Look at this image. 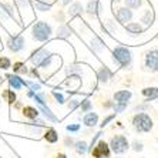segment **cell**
<instances>
[{
  "mask_svg": "<svg viewBox=\"0 0 158 158\" xmlns=\"http://www.w3.org/2000/svg\"><path fill=\"white\" fill-rule=\"evenodd\" d=\"M66 130L69 132H78L81 130V124H77V123H74V124H69V125H66Z\"/></svg>",
  "mask_w": 158,
  "mask_h": 158,
  "instance_id": "obj_40",
  "label": "cell"
},
{
  "mask_svg": "<svg viewBox=\"0 0 158 158\" xmlns=\"http://www.w3.org/2000/svg\"><path fill=\"white\" fill-rule=\"evenodd\" d=\"M84 11L88 16H91V17H98V16L103 15L104 6L100 0H90L87 3V6L84 7Z\"/></svg>",
  "mask_w": 158,
  "mask_h": 158,
  "instance_id": "obj_12",
  "label": "cell"
},
{
  "mask_svg": "<svg viewBox=\"0 0 158 158\" xmlns=\"http://www.w3.org/2000/svg\"><path fill=\"white\" fill-rule=\"evenodd\" d=\"M124 2V6L125 7L131 9V10H138V9L143 6V0H123Z\"/></svg>",
  "mask_w": 158,
  "mask_h": 158,
  "instance_id": "obj_32",
  "label": "cell"
},
{
  "mask_svg": "<svg viewBox=\"0 0 158 158\" xmlns=\"http://www.w3.org/2000/svg\"><path fill=\"white\" fill-rule=\"evenodd\" d=\"M74 150H76V152H77L78 155L87 154V152H88V144H87V141H84V140L76 141V144H74Z\"/></svg>",
  "mask_w": 158,
  "mask_h": 158,
  "instance_id": "obj_28",
  "label": "cell"
},
{
  "mask_svg": "<svg viewBox=\"0 0 158 158\" xmlns=\"http://www.w3.org/2000/svg\"><path fill=\"white\" fill-rule=\"evenodd\" d=\"M87 46H88V48H90V52L100 56V57H101L103 53L107 50V46H106V43H104V40L101 37L96 36V34H91V36H90V39H88V41H87Z\"/></svg>",
  "mask_w": 158,
  "mask_h": 158,
  "instance_id": "obj_9",
  "label": "cell"
},
{
  "mask_svg": "<svg viewBox=\"0 0 158 158\" xmlns=\"http://www.w3.org/2000/svg\"><path fill=\"white\" fill-rule=\"evenodd\" d=\"M130 147H132V150L135 151V152H141L144 150V144L141 141H134L132 144H130Z\"/></svg>",
  "mask_w": 158,
  "mask_h": 158,
  "instance_id": "obj_42",
  "label": "cell"
},
{
  "mask_svg": "<svg viewBox=\"0 0 158 158\" xmlns=\"http://www.w3.org/2000/svg\"><path fill=\"white\" fill-rule=\"evenodd\" d=\"M98 121H100V117L94 111H88V113L84 114V117H83V124H84L85 127H90V128L98 125Z\"/></svg>",
  "mask_w": 158,
  "mask_h": 158,
  "instance_id": "obj_21",
  "label": "cell"
},
{
  "mask_svg": "<svg viewBox=\"0 0 158 158\" xmlns=\"http://www.w3.org/2000/svg\"><path fill=\"white\" fill-rule=\"evenodd\" d=\"M66 74L67 76L76 74V76L81 77V80H83V78H93V77H90V74H93L91 69L87 67L85 64H80V63H70V64L66 67Z\"/></svg>",
  "mask_w": 158,
  "mask_h": 158,
  "instance_id": "obj_7",
  "label": "cell"
},
{
  "mask_svg": "<svg viewBox=\"0 0 158 158\" xmlns=\"http://www.w3.org/2000/svg\"><path fill=\"white\" fill-rule=\"evenodd\" d=\"M0 7L3 9L4 13H6L13 22H16V23L20 22V17H19V15H17L19 10L16 6H13V3H10V2H3V3L0 4Z\"/></svg>",
  "mask_w": 158,
  "mask_h": 158,
  "instance_id": "obj_16",
  "label": "cell"
},
{
  "mask_svg": "<svg viewBox=\"0 0 158 158\" xmlns=\"http://www.w3.org/2000/svg\"><path fill=\"white\" fill-rule=\"evenodd\" d=\"M74 144H76V141H74V138H73V137L67 135L66 138H64V147H67V148H71V147H74Z\"/></svg>",
  "mask_w": 158,
  "mask_h": 158,
  "instance_id": "obj_43",
  "label": "cell"
},
{
  "mask_svg": "<svg viewBox=\"0 0 158 158\" xmlns=\"http://www.w3.org/2000/svg\"><path fill=\"white\" fill-rule=\"evenodd\" d=\"M0 48H2V40H0Z\"/></svg>",
  "mask_w": 158,
  "mask_h": 158,
  "instance_id": "obj_49",
  "label": "cell"
},
{
  "mask_svg": "<svg viewBox=\"0 0 158 158\" xmlns=\"http://www.w3.org/2000/svg\"><path fill=\"white\" fill-rule=\"evenodd\" d=\"M57 54L50 52V48L47 47H39L36 48L29 57V61L33 64V67L39 69V70L47 71L50 67H53V60Z\"/></svg>",
  "mask_w": 158,
  "mask_h": 158,
  "instance_id": "obj_1",
  "label": "cell"
},
{
  "mask_svg": "<svg viewBox=\"0 0 158 158\" xmlns=\"http://www.w3.org/2000/svg\"><path fill=\"white\" fill-rule=\"evenodd\" d=\"M144 67L150 73H158V48H151L144 54Z\"/></svg>",
  "mask_w": 158,
  "mask_h": 158,
  "instance_id": "obj_8",
  "label": "cell"
},
{
  "mask_svg": "<svg viewBox=\"0 0 158 158\" xmlns=\"http://www.w3.org/2000/svg\"><path fill=\"white\" fill-rule=\"evenodd\" d=\"M6 46H7V48L11 53L19 54V53L26 50V39L22 34H13V36H9Z\"/></svg>",
  "mask_w": 158,
  "mask_h": 158,
  "instance_id": "obj_6",
  "label": "cell"
},
{
  "mask_svg": "<svg viewBox=\"0 0 158 158\" xmlns=\"http://www.w3.org/2000/svg\"><path fill=\"white\" fill-rule=\"evenodd\" d=\"M115 19H117V23L118 24H128L130 22H132L134 19V11L131 9L125 7V6H121V7L117 9V13H115Z\"/></svg>",
  "mask_w": 158,
  "mask_h": 158,
  "instance_id": "obj_11",
  "label": "cell"
},
{
  "mask_svg": "<svg viewBox=\"0 0 158 158\" xmlns=\"http://www.w3.org/2000/svg\"><path fill=\"white\" fill-rule=\"evenodd\" d=\"M59 2L61 3V6H70L73 3V0H59Z\"/></svg>",
  "mask_w": 158,
  "mask_h": 158,
  "instance_id": "obj_45",
  "label": "cell"
},
{
  "mask_svg": "<svg viewBox=\"0 0 158 158\" xmlns=\"http://www.w3.org/2000/svg\"><path fill=\"white\" fill-rule=\"evenodd\" d=\"M54 158H69L67 157L66 154H64V152H59V154H56V157Z\"/></svg>",
  "mask_w": 158,
  "mask_h": 158,
  "instance_id": "obj_47",
  "label": "cell"
},
{
  "mask_svg": "<svg viewBox=\"0 0 158 158\" xmlns=\"http://www.w3.org/2000/svg\"><path fill=\"white\" fill-rule=\"evenodd\" d=\"M154 20H155V15H154V11L151 10V9H147V10L144 11L143 17H141L143 26H144V27H150L151 24L154 23Z\"/></svg>",
  "mask_w": 158,
  "mask_h": 158,
  "instance_id": "obj_26",
  "label": "cell"
},
{
  "mask_svg": "<svg viewBox=\"0 0 158 158\" xmlns=\"http://www.w3.org/2000/svg\"><path fill=\"white\" fill-rule=\"evenodd\" d=\"M0 80H2V77H0Z\"/></svg>",
  "mask_w": 158,
  "mask_h": 158,
  "instance_id": "obj_50",
  "label": "cell"
},
{
  "mask_svg": "<svg viewBox=\"0 0 158 158\" xmlns=\"http://www.w3.org/2000/svg\"><path fill=\"white\" fill-rule=\"evenodd\" d=\"M111 57L114 60V63L117 64L120 69H130L132 66V52L130 47L125 46H115L111 50Z\"/></svg>",
  "mask_w": 158,
  "mask_h": 158,
  "instance_id": "obj_3",
  "label": "cell"
},
{
  "mask_svg": "<svg viewBox=\"0 0 158 158\" xmlns=\"http://www.w3.org/2000/svg\"><path fill=\"white\" fill-rule=\"evenodd\" d=\"M91 157L93 158H110L111 157V150L108 143L104 140H100L98 143L94 144V147L91 148Z\"/></svg>",
  "mask_w": 158,
  "mask_h": 158,
  "instance_id": "obj_10",
  "label": "cell"
},
{
  "mask_svg": "<svg viewBox=\"0 0 158 158\" xmlns=\"http://www.w3.org/2000/svg\"><path fill=\"white\" fill-rule=\"evenodd\" d=\"M124 29H125V33L128 34V36H131V37H138L145 31V27L138 22H130L128 24H125L124 26Z\"/></svg>",
  "mask_w": 158,
  "mask_h": 158,
  "instance_id": "obj_14",
  "label": "cell"
},
{
  "mask_svg": "<svg viewBox=\"0 0 158 158\" xmlns=\"http://www.w3.org/2000/svg\"><path fill=\"white\" fill-rule=\"evenodd\" d=\"M113 3H118V2H121V0H111Z\"/></svg>",
  "mask_w": 158,
  "mask_h": 158,
  "instance_id": "obj_48",
  "label": "cell"
},
{
  "mask_svg": "<svg viewBox=\"0 0 158 158\" xmlns=\"http://www.w3.org/2000/svg\"><path fill=\"white\" fill-rule=\"evenodd\" d=\"M31 6H33L34 10L41 11V13H46V11H50L54 6V3H50L47 0H31Z\"/></svg>",
  "mask_w": 158,
  "mask_h": 158,
  "instance_id": "obj_20",
  "label": "cell"
},
{
  "mask_svg": "<svg viewBox=\"0 0 158 158\" xmlns=\"http://www.w3.org/2000/svg\"><path fill=\"white\" fill-rule=\"evenodd\" d=\"M30 34L37 43H47L54 34V30L50 23L44 22V20H36L30 27Z\"/></svg>",
  "mask_w": 158,
  "mask_h": 158,
  "instance_id": "obj_2",
  "label": "cell"
},
{
  "mask_svg": "<svg viewBox=\"0 0 158 158\" xmlns=\"http://www.w3.org/2000/svg\"><path fill=\"white\" fill-rule=\"evenodd\" d=\"M108 145H110L111 152H114V154H117V155H121L130 150L128 138L125 135H123V134H115L114 137H111Z\"/></svg>",
  "mask_w": 158,
  "mask_h": 158,
  "instance_id": "obj_5",
  "label": "cell"
},
{
  "mask_svg": "<svg viewBox=\"0 0 158 158\" xmlns=\"http://www.w3.org/2000/svg\"><path fill=\"white\" fill-rule=\"evenodd\" d=\"M6 78H7V83H9V88L15 90V91H19L23 87H26V80L22 78L20 76H17V74H7Z\"/></svg>",
  "mask_w": 158,
  "mask_h": 158,
  "instance_id": "obj_13",
  "label": "cell"
},
{
  "mask_svg": "<svg viewBox=\"0 0 158 158\" xmlns=\"http://www.w3.org/2000/svg\"><path fill=\"white\" fill-rule=\"evenodd\" d=\"M33 100L37 103V106H47V94L43 93V91L34 93Z\"/></svg>",
  "mask_w": 158,
  "mask_h": 158,
  "instance_id": "obj_31",
  "label": "cell"
},
{
  "mask_svg": "<svg viewBox=\"0 0 158 158\" xmlns=\"http://www.w3.org/2000/svg\"><path fill=\"white\" fill-rule=\"evenodd\" d=\"M52 96L56 98V101H57V103L59 104H64L66 103V96H64V94H63V93H59V91H52Z\"/></svg>",
  "mask_w": 158,
  "mask_h": 158,
  "instance_id": "obj_38",
  "label": "cell"
},
{
  "mask_svg": "<svg viewBox=\"0 0 158 158\" xmlns=\"http://www.w3.org/2000/svg\"><path fill=\"white\" fill-rule=\"evenodd\" d=\"M141 94L147 101L158 98V87H145L141 90Z\"/></svg>",
  "mask_w": 158,
  "mask_h": 158,
  "instance_id": "obj_25",
  "label": "cell"
},
{
  "mask_svg": "<svg viewBox=\"0 0 158 158\" xmlns=\"http://www.w3.org/2000/svg\"><path fill=\"white\" fill-rule=\"evenodd\" d=\"M16 4H17V10L19 11H31L33 6H31V0H16Z\"/></svg>",
  "mask_w": 158,
  "mask_h": 158,
  "instance_id": "obj_30",
  "label": "cell"
},
{
  "mask_svg": "<svg viewBox=\"0 0 158 158\" xmlns=\"http://www.w3.org/2000/svg\"><path fill=\"white\" fill-rule=\"evenodd\" d=\"M96 77H97V81H98V83L107 84V83L113 78V71H111V69L108 66H100V69L96 73Z\"/></svg>",
  "mask_w": 158,
  "mask_h": 158,
  "instance_id": "obj_15",
  "label": "cell"
},
{
  "mask_svg": "<svg viewBox=\"0 0 158 158\" xmlns=\"http://www.w3.org/2000/svg\"><path fill=\"white\" fill-rule=\"evenodd\" d=\"M78 107H80V100H78V98H70V100H69V103H67V108H69V111H70V113L76 111Z\"/></svg>",
  "mask_w": 158,
  "mask_h": 158,
  "instance_id": "obj_37",
  "label": "cell"
},
{
  "mask_svg": "<svg viewBox=\"0 0 158 158\" xmlns=\"http://www.w3.org/2000/svg\"><path fill=\"white\" fill-rule=\"evenodd\" d=\"M43 138L46 140V143H48V144H56V143H59L60 137H59V132H57L56 128H53V127H47L43 132Z\"/></svg>",
  "mask_w": 158,
  "mask_h": 158,
  "instance_id": "obj_22",
  "label": "cell"
},
{
  "mask_svg": "<svg viewBox=\"0 0 158 158\" xmlns=\"http://www.w3.org/2000/svg\"><path fill=\"white\" fill-rule=\"evenodd\" d=\"M127 107H128V104H115L113 106V110H114V114H121V113H124L125 110H127Z\"/></svg>",
  "mask_w": 158,
  "mask_h": 158,
  "instance_id": "obj_39",
  "label": "cell"
},
{
  "mask_svg": "<svg viewBox=\"0 0 158 158\" xmlns=\"http://www.w3.org/2000/svg\"><path fill=\"white\" fill-rule=\"evenodd\" d=\"M132 97V93L130 90H118L117 93H114V103L115 104H128L130 100Z\"/></svg>",
  "mask_w": 158,
  "mask_h": 158,
  "instance_id": "obj_18",
  "label": "cell"
},
{
  "mask_svg": "<svg viewBox=\"0 0 158 158\" xmlns=\"http://www.w3.org/2000/svg\"><path fill=\"white\" fill-rule=\"evenodd\" d=\"M11 69H13V73L20 76V74H27L29 73V69L23 61H16L11 64Z\"/></svg>",
  "mask_w": 158,
  "mask_h": 158,
  "instance_id": "obj_27",
  "label": "cell"
},
{
  "mask_svg": "<svg viewBox=\"0 0 158 158\" xmlns=\"http://www.w3.org/2000/svg\"><path fill=\"white\" fill-rule=\"evenodd\" d=\"M73 36V29L69 24H60L56 30V39L59 40H69Z\"/></svg>",
  "mask_w": 158,
  "mask_h": 158,
  "instance_id": "obj_19",
  "label": "cell"
},
{
  "mask_svg": "<svg viewBox=\"0 0 158 158\" xmlns=\"http://www.w3.org/2000/svg\"><path fill=\"white\" fill-rule=\"evenodd\" d=\"M39 113H41L43 114V117L47 120V121H50V123H59V117L54 114L52 111V108L48 106H39Z\"/></svg>",
  "mask_w": 158,
  "mask_h": 158,
  "instance_id": "obj_23",
  "label": "cell"
},
{
  "mask_svg": "<svg viewBox=\"0 0 158 158\" xmlns=\"http://www.w3.org/2000/svg\"><path fill=\"white\" fill-rule=\"evenodd\" d=\"M104 29H106L107 33H110V34L117 33V24H115V22L114 20H111V19H108V20L104 22Z\"/></svg>",
  "mask_w": 158,
  "mask_h": 158,
  "instance_id": "obj_33",
  "label": "cell"
},
{
  "mask_svg": "<svg viewBox=\"0 0 158 158\" xmlns=\"http://www.w3.org/2000/svg\"><path fill=\"white\" fill-rule=\"evenodd\" d=\"M81 113H88V111L93 110V103L90 98H84V100H80V107Z\"/></svg>",
  "mask_w": 158,
  "mask_h": 158,
  "instance_id": "obj_34",
  "label": "cell"
},
{
  "mask_svg": "<svg viewBox=\"0 0 158 158\" xmlns=\"http://www.w3.org/2000/svg\"><path fill=\"white\" fill-rule=\"evenodd\" d=\"M67 16L70 19H76L80 17L83 13H84V6L80 3V2H73L70 6H67Z\"/></svg>",
  "mask_w": 158,
  "mask_h": 158,
  "instance_id": "obj_17",
  "label": "cell"
},
{
  "mask_svg": "<svg viewBox=\"0 0 158 158\" xmlns=\"http://www.w3.org/2000/svg\"><path fill=\"white\" fill-rule=\"evenodd\" d=\"M131 123L137 132H150L154 127V121L147 113H137L132 117Z\"/></svg>",
  "mask_w": 158,
  "mask_h": 158,
  "instance_id": "obj_4",
  "label": "cell"
},
{
  "mask_svg": "<svg viewBox=\"0 0 158 158\" xmlns=\"http://www.w3.org/2000/svg\"><path fill=\"white\" fill-rule=\"evenodd\" d=\"M114 106V101H107V103L103 104V107H106V108H110V107Z\"/></svg>",
  "mask_w": 158,
  "mask_h": 158,
  "instance_id": "obj_46",
  "label": "cell"
},
{
  "mask_svg": "<svg viewBox=\"0 0 158 158\" xmlns=\"http://www.w3.org/2000/svg\"><path fill=\"white\" fill-rule=\"evenodd\" d=\"M22 114H23V117L26 118V120L33 121V120L39 118L40 113H39V110H37L36 107H33V106H24V107H23V110H22Z\"/></svg>",
  "mask_w": 158,
  "mask_h": 158,
  "instance_id": "obj_24",
  "label": "cell"
},
{
  "mask_svg": "<svg viewBox=\"0 0 158 158\" xmlns=\"http://www.w3.org/2000/svg\"><path fill=\"white\" fill-rule=\"evenodd\" d=\"M29 73L33 76V77H36V78H40V73H39V69H36V67H31L29 70Z\"/></svg>",
  "mask_w": 158,
  "mask_h": 158,
  "instance_id": "obj_44",
  "label": "cell"
},
{
  "mask_svg": "<svg viewBox=\"0 0 158 158\" xmlns=\"http://www.w3.org/2000/svg\"><path fill=\"white\" fill-rule=\"evenodd\" d=\"M115 115L117 114H114V113H113V114H110V115H107L106 118H104L103 121H101V124H100V127H101V128H104V127H107V125L110 124L111 121H113V120H114L115 118Z\"/></svg>",
  "mask_w": 158,
  "mask_h": 158,
  "instance_id": "obj_41",
  "label": "cell"
},
{
  "mask_svg": "<svg viewBox=\"0 0 158 158\" xmlns=\"http://www.w3.org/2000/svg\"><path fill=\"white\" fill-rule=\"evenodd\" d=\"M11 69V60L6 56H0V70H9Z\"/></svg>",
  "mask_w": 158,
  "mask_h": 158,
  "instance_id": "obj_36",
  "label": "cell"
},
{
  "mask_svg": "<svg viewBox=\"0 0 158 158\" xmlns=\"http://www.w3.org/2000/svg\"><path fill=\"white\" fill-rule=\"evenodd\" d=\"M26 87L29 88L30 91H33V93H39V91H41V84L39 83V81H34V80H29V81H26Z\"/></svg>",
  "mask_w": 158,
  "mask_h": 158,
  "instance_id": "obj_35",
  "label": "cell"
},
{
  "mask_svg": "<svg viewBox=\"0 0 158 158\" xmlns=\"http://www.w3.org/2000/svg\"><path fill=\"white\" fill-rule=\"evenodd\" d=\"M3 98H4V101H7L10 106H13V104L17 101L16 91L15 90H11V88H6V90L3 91Z\"/></svg>",
  "mask_w": 158,
  "mask_h": 158,
  "instance_id": "obj_29",
  "label": "cell"
}]
</instances>
